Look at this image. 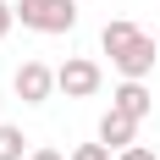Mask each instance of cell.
Listing matches in <instances>:
<instances>
[{"instance_id":"obj_4","label":"cell","mask_w":160,"mask_h":160,"mask_svg":"<svg viewBox=\"0 0 160 160\" xmlns=\"http://www.w3.org/2000/svg\"><path fill=\"white\" fill-rule=\"evenodd\" d=\"M155 61H160V55H155V39H149V33H138L122 55H111V66L122 72V78H149V72H155Z\"/></svg>"},{"instance_id":"obj_1","label":"cell","mask_w":160,"mask_h":160,"mask_svg":"<svg viewBox=\"0 0 160 160\" xmlns=\"http://www.w3.org/2000/svg\"><path fill=\"white\" fill-rule=\"evenodd\" d=\"M17 22L33 33H72L78 28V0H17Z\"/></svg>"},{"instance_id":"obj_9","label":"cell","mask_w":160,"mask_h":160,"mask_svg":"<svg viewBox=\"0 0 160 160\" xmlns=\"http://www.w3.org/2000/svg\"><path fill=\"white\" fill-rule=\"evenodd\" d=\"M72 160H116V149L94 138V144H78V149H72Z\"/></svg>"},{"instance_id":"obj_10","label":"cell","mask_w":160,"mask_h":160,"mask_svg":"<svg viewBox=\"0 0 160 160\" xmlns=\"http://www.w3.org/2000/svg\"><path fill=\"white\" fill-rule=\"evenodd\" d=\"M116 160H160V155L149 144H127V149H116Z\"/></svg>"},{"instance_id":"obj_11","label":"cell","mask_w":160,"mask_h":160,"mask_svg":"<svg viewBox=\"0 0 160 160\" xmlns=\"http://www.w3.org/2000/svg\"><path fill=\"white\" fill-rule=\"evenodd\" d=\"M11 28H17V6H6V0H0V39H6Z\"/></svg>"},{"instance_id":"obj_2","label":"cell","mask_w":160,"mask_h":160,"mask_svg":"<svg viewBox=\"0 0 160 160\" xmlns=\"http://www.w3.org/2000/svg\"><path fill=\"white\" fill-rule=\"evenodd\" d=\"M55 83H61V94H66V99H94V94H99V83H105V72H99L94 55H66V61L55 66Z\"/></svg>"},{"instance_id":"obj_8","label":"cell","mask_w":160,"mask_h":160,"mask_svg":"<svg viewBox=\"0 0 160 160\" xmlns=\"http://www.w3.org/2000/svg\"><path fill=\"white\" fill-rule=\"evenodd\" d=\"M28 138H22V127H11V122H0V160H28Z\"/></svg>"},{"instance_id":"obj_3","label":"cell","mask_w":160,"mask_h":160,"mask_svg":"<svg viewBox=\"0 0 160 160\" xmlns=\"http://www.w3.org/2000/svg\"><path fill=\"white\" fill-rule=\"evenodd\" d=\"M11 88H17V99L22 105H44L61 83H55V66H44V61H22L11 72Z\"/></svg>"},{"instance_id":"obj_7","label":"cell","mask_w":160,"mask_h":160,"mask_svg":"<svg viewBox=\"0 0 160 160\" xmlns=\"http://www.w3.org/2000/svg\"><path fill=\"white\" fill-rule=\"evenodd\" d=\"M138 22H127V17H116V22H105V33H99V50H105V55H122V50L132 44V39H138Z\"/></svg>"},{"instance_id":"obj_5","label":"cell","mask_w":160,"mask_h":160,"mask_svg":"<svg viewBox=\"0 0 160 160\" xmlns=\"http://www.w3.org/2000/svg\"><path fill=\"white\" fill-rule=\"evenodd\" d=\"M111 105L144 122V116L155 111V94H149V83H144V78H122V83H116V94H111Z\"/></svg>"},{"instance_id":"obj_12","label":"cell","mask_w":160,"mask_h":160,"mask_svg":"<svg viewBox=\"0 0 160 160\" xmlns=\"http://www.w3.org/2000/svg\"><path fill=\"white\" fill-rule=\"evenodd\" d=\"M28 160H72V155H61V149H50V144H44V149H33Z\"/></svg>"},{"instance_id":"obj_6","label":"cell","mask_w":160,"mask_h":160,"mask_svg":"<svg viewBox=\"0 0 160 160\" xmlns=\"http://www.w3.org/2000/svg\"><path fill=\"white\" fill-rule=\"evenodd\" d=\"M99 144H111V149H127V144H138V116H127V111H105L99 116Z\"/></svg>"}]
</instances>
